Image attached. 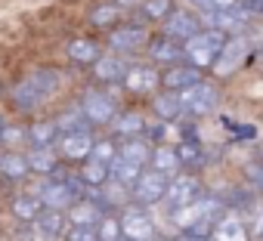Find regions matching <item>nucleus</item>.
<instances>
[{
    "label": "nucleus",
    "instance_id": "393cba45",
    "mask_svg": "<svg viewBox=\"0 0 263 241\" xmlns=\"http://www.w3.org/2000/svg\"><path fill=\"white\" fill-rule=\"evenodd\" d=\"M0 179H7L10 186H22L31 179L25 152H0Z\"/></svg>",
    "mask_w": 263,
    "mask_h": 241
},
{
    "label": "nucleus",
    "instance_id": "c85d7f7f",
    "mask_svg": "<svg viewBox=\"0 0 263 241\" xmlns=\"http://www.w3.org/2000/svg\"><path fill=\"white\" fill-rule=\"evenodd\" d=\"M59 130L53 124V117H37L28 124V149H56Z\"/></svg>",
    "mask_w": 263,
    "mask_h": 241
},
{
    "label": "nucleus",
    "instance_id": "e433bc0d",
    "mask_svg": "<svg viewBox=\"0 0 263 241\" xmlns=\"http://www.w3.org/2000/svg\"><path fill=\"white\" fill-rule=\"evenodd\" d=\"M115 155H118V143H115L111 136H96L93 152H90V158H87V161H96V164H102V167H111Z\"/></svg>",
    "mask_w": 263,
    "mask_h": 241
},
{
    "label": "nucleus",
    "instance_id": "412c9836",
    "mask_svg": "<svg viewBox=\"0 0 263 241\" xmlns=\"http://www.w3.org/2000/svg\"><path fill=\"white\" fill-rule=\"evenodd\" d=\"M127 65H130V59H121V56L105 53L90 71H93V81H96L99 87H121V81H124V74H127Z\"/></svg>",
    "mask_w": 263,
    "mask_h": 241
},
{
    "label": "nucleus",
    "instance_id": "09e8293b",
    "mask_svg": "<svg viewBox=\"0 0 263 241\" xmlns=\"http://www.w3.org/2000/svg\"><path fill=\"white\" fill-rule=\"evenodd\" d=\"M4 127H7V117H4V114H0V133H4Z\"/></svg>",
    "mask_w": 263,
    "mask_h": 241
},
{
    "label": "nucleus",
    "instance_id": "7c9ffc66",
    "mask_svg": "<svg viewBox=\"0 0 263 241\" xmlns=\"http://www.w3.org/2000/svg\"><path fill=\"white\" fill-rule=\"evenodd\" d=\"M149 167L174 179V176L183 170V164H180V158H177V149H174V143L155 146V149H152V158H149Z\"/></svg>",
    "mask_w": 263,
    "mask_h": 241
},
{
    "label": "nucleus",
    "instance_id": "2f4dec72",
    "mask_svg": "<svg viewBox=\"0 0 263 241\" xmlns=\"http://www.w3.org/2000/svg\"><path fill=\"white\" fill-rule=\"evenodd\" d=\"M41 201L34 198V192L31 189H25V192H16L13 198H10V213L19 219V223H34L37 216H41Z\"/></svg>",
    "mask_w": 263,
    "mask_h": 241
},
{
    "label": "nucleus",
    "instance_id": "1a4fd4ad",
    "mask_svg": "<svg viewBox=\"0 0 263 241\" xmlns=\"http://www.w3.org/2000/svg\"><path fill=\"white\" fill-rule=\"evenodd\" d=\"M201 192H204L201 176H198V173H189V170H180V173L171 179V186H167V195H164L161 207H164V213L171 216V213L183 210L186 204H192L195 198H201Z\"/></svg>",
    "mask_w": 263,
    "mask_h": 241
},
{
    "label": "nucleus",
    "instance_id": "9d476101",
    "mask_svg": "<svg viewBox=\"0 0 263 241\" xmlns=\"http://www.w3.org/2000/svg\"><path fill=\"white\" fill-rule=\"evenodd\" d=\"M161 90V68H155L152 62H130L127 65V74L121 81V93L127 96H155Z\"/></svg>",
    "mask_w": 263,
    "mask_h": 241
},
{
    "label": "nucleus",
    "instance_id": "37998d69",
    "mask_svg": "<svg viewBox=\"0 0 263 241\" xmlns=\"http://www.w3.org/2000/svg\"><path fill=\"white\" fill-rule=\"evenodd\" d=\"M241 7H245L254 19H263V0H241Z\"/></svg>",
    "mask_w": 263,
    "mask_h": 241
},
{
    "label": "nucleus",
    "instance_id": "de8ad7c7",
    "mask_svg": "<svg viewBox=\"0 0 263 241\" xmlns=\"http://www.w3.org/2000/svg\"><path fill=\"white\" fill-rule=\"evenodd\" d=\"M155 241H177V238H171V235H158Z\"/></svg>",
    "mask_w": 263,
    "mask_h": 241
},
{
    "label": "nucleus",
    "instance_id": "6ab92c4d",
    "mask_svg": "<svg viewBox=\"0 0 263 241\" xmlns=\"http://www.w3.org/2000/svg\"><path fill=\"white\" fill-rule=\"evenodd\" d=\"M124 22V10L115 4V0H93V4L87 7V25L93 31H111L115 25Z\"/></svg>",
    "mask_w": 263,
    "mask_h": 241
},
{
    "label": "nucleus",
    "instance_id": "423d86ee",
    "mask_svg": "<svg viewBox=\"0 0 263 241\" xmlns=\"http://www.w3.org/2000/svg\"><path fill=\"white\" fill-rule=\"evenodd\" d=\"M201 28L204 31H217L223 37H238V34H248L251 25L257 22L241 4L238 7H229V10H214V13H201Z\"/></svg>",
    "mask_w": 263,
    "mask_h": 241
},
{
    "label": "nucleus",
    "instance_id": "473e14b6",
    "mask_svg": "<svg viewBox=\"0 0 263 241\" xmlns=\"http://www.w3.org/2000/svg\"><path fill=\"white\" fill-rule=\"evenodd\" d=\"M65 216H68V226H71V229H78V226L96 229V226H99V219H102L105 213H102V207H99V204H93V201L81 198V201H78V204L65 213Z\"/></svg>",
    "mask_w": 263,
    "mask_h": 241
},
{
    "label": "nucleus",
    "instance_id": "b1692460",
    "mask_svg": "<svg viewBox=\"0 0 263 241\" xmlns=\"http://www.w3.org/2000/svg\"><path fill=\"white\" fill-rule=\"evenodd\" d=\"M10 105H13L19 114H34V111H41V108L47 105V99L22 77V81H16V84L10 87Z\"/></svg>",
    "mask_w": 263,
    "mask_h": 241
},
{
    "label": "nucleus",
    "instance_id": "ea45409f",
    "mask_svg": "<svg viewBox=\"0 0 263 241\" xmlns=\"http://www.w3.org/2000/svg\"><path fill=\"white\" fill-rule=\"evenodd\" d=\"M248 216V229H251V241H263V198H257V204L245 213Z\"/></svg>",
    "mask_w": 263,
    "mask_h": 241
},
{
    "label": "nucleus",
    "instance_id": "aec40b11",
    "mask_svg": "<svg viewBox=\"0 0 263 241\" xmlns=\"http://www.w3.org/2000/svg\"><path fill=\"white\" fill-rule=\"evenodd\" d=\"M65 56H68V62L78 65V68H93V65L105 56V47H102V41H96V37H74V41H68Z\"/></svg>",
    "mask_w": 263,
    "mask_h": 241
},
{
    "label": "nucleus",
    "instance_id": "5701e85b",
    "mask_svg": "<svg viewBox=\"0 0 263 241\" xmlns=\"http://www.w3.org/2000/svg\"><path fill=\"white\" fill-rule=\"evenodd\" d=\"M31 226H34V238H41V241H65L68 216L59 210H41V216Z\"/></svg>",
    "mask_w": 263,
    "mask_h": 241
},
{
    "label": "nucleus",
    "instance_id": "4be33fe9",
    "mask_svg": "<svg viewBox=\"0 0 263 241\" xmlns=\"http://www.w3.org/2000/svg\"><path fill=\"white\" fill-rule=\"evenodd\" d=\"M201 81H204V71H198V68H192L186 62L161 71V90H171V93H183V90H189V87H195Z\"/></svg>",
    "mask_w": 263,
    "mask_h": 241
},
{
    "label": "nucleus",
    "instance_id": "72a5a7b5",
    "mask_svg": "<svg viewBox=\"0 0 263 241\" xmlns=\"http://www.w3.org/2000/svg\"><path fill=\"white\" fill-rule=\"evenodd\" d=\"M174 149H177V158H180L183 170H189V173H198V170H201V167L208 164L201 139H198V143H186V139H180V143H177Z\"/></svg>",
    "mask_w": 263,
    "mask_h": 241
},
{
    "label": "nucleus",
    "instance_id": "603ef678",
    "mask_svg": "<svg viewBox=\"0 0 263 241\" xmlns=\"http://www.w3.org/2000/svg\"><path fill=\"white\" fill-rule=\"evenodd\" d=\"M121 241H127V238H121Z\"/></svg>",
    "mask_w": 263,
    "mask_h": 241
},
{
    "label": "nucleus",
    "instance_id": "2eb2a0df",
    "mask_svg": "<svg viewBox=\"0 0 263 241\" xmlns=\"http://www.w3.org/2000/svg\"><path fill=\"white\" fill-rule=\"evenodd\" d=\"M146 62H152L155 68H174V65H183L186 62V56H183V44H177V41H171V37H164V34H152V41H149V47H146Z\"/></svg>",
    "mask_w": 263,
    "mask_h": 241
},
{
    "label": "nucleus",
    "instance_id": "79ce46f5",
    "mask_svg": "<svg viewBox=\"0 0 263 241\" xmlns=\"http://www.w3.org/2000/svg\"><path fill=\"white\" fill-rule=\"evenodd\" d=\"M65 241H99V238H96V229H87V226H78V229H71V226H68V232H65Z\"/></svg>",
    "mask_w": 263,
    "mask_h": 241
},
{
    "label": "nucleus",
    "instance_id": "f03ea898",
    "mask_svg": "<svg viewBox=\"0 0 263 241\" xmlns=\"http://www.w3.org/2000/svg\"><path fill=\"white\" fill-rule=\"evenodd\" d=\"M87 124L93 130H108V124L115 120V114L124 108L121 105V87H99V84H90L81 99H78Z\"/></svg>",
    "mask_w": 263,
    "mask_h": 241
},
{
    "label": "nucleus",
    "instance_id": "c03bdc74",
    "mask_svg": "<svg viewBox=\"0 0 263 241\" xmlns=\"http://www.w3.org/2000/svg\"><path fill=\"white\" fill-rule=\"evenodd\" d=\"M115 4H118L124 13H127V10H130V13H137V7L143 4V0H115Z\"/></svg>",
    "mask_w": 263,
    "mask_h": 241
},
{
    "label": "nucleus",
    "instance_id": "39448f33",
    "mask_svg": "<svg viewBox=\"0 0 263 241\" xmlns=\"http://www.w3.org/2000/svg\"><path fill=\"white\" fill-rule=\"evenodd\" d=\"M180 99H183V108H186V117H189V120H204V117H211V114L220 111V105H223V90H220V84H214V81L204 77L201 84L183 90Z\"/></svg>",
    "mask_w": 263,
    "mask_h": 241
},
{
    "label": "nucleus",
    "instance_id": "4c0bfd02",
    "mask_svg": "<svg viewBox=\"0 0 263 241\" xmlns=\"http://www.w3.org/2000/svg\"><path fill=\"white\" fill-rule=\"evenodd\" d=\"M96 238L99 241H121V219L118 213H105L96 226Z\"/></svg>",
    "mask_w": 263,
    "mask_h": 241
},
{
    "label": "nucleus",
    "instance_id": "a18cd8bd",
    "mask_svg": "<svg viewBox=\"0 0 263 241\" xmlns=\"http://www.w3.org/2000/svg\"><path fill=\"white\" fill-rule=\"evenodd\" d=\"M177 241H211V238H201V235H177Z\"/></svg>",
    "mask_w": 263,
    "mask_h": 241
},
{
    "label": "nucleus",
    "instance_id": "4468645a",
    "mask_svg": "<svg viewBox=\"0 0 263 241\" xmlns=\"http://www.w3.org/2000/svg\"><path fill=\"white\" fill-rule=\"evenodd\" d=\"M146 127H149V114L146 111H140V108H121L115 114V120L108 124V136L115 143L140 139V136H146Z\"/></svg>",
    "mask_w": 263,
    "mask_h": 241
},
{
    "label": "nucleus",
    "instance_id": "0eeeda50",
    "mask_svg": "<svg viewBox=\"0 0 263 241\" xmlns=\"http://www.w3.org/2000/svg\"><path fill=\"white\" fill-rule=\"evenodd\" d=\"M167 186H171V176H164V173L146 167V170L140 173V179L134 183V189H130V204H134V207H143V210H152V207H158V204L164 201Z\"/></svg>",
    "mask_w": 263,
    "mask_h": 241
},
{
    "label": "nucleus",
    "instance_id": "8fccbe9b",
    "mask_svg": "<svg viewBox=\"0 0 263 241\" xmlns=\"http://www.w3.org/2000/svg\"><path fill=\"white\" fill-rule=\"evenodd\" d=\"M260 120H263V105H260Z\"/></svg>",
    "mask_w": 263,
    "mask_h": 241
},
{
    "label": "nucleus",
    "instance_id": "f257e3e1",
    "mask_svg": "<svg viewBox=\"0 0 263 241\" xmlns=\"http://www.w3.org/2000/svg\"><path fill=\"white\" fill-rule=\"evenodd\" d=\"M226 210H229V207H226L223 195L214 192V189H204L201 198H195V201L186 204L183 210L171 213L167 223L174 226L177 235H201V238H208L211 229H214V223H217Z\"/></svg>",
    "mask_w": 263,
    "mask_h": 241
},
{
    "label": "nucleus",
    "instance_id": "bb28decb",
    "mask_svg": "<svg viewBox=\"0 0 263 241\" xmlns=\"http://www.w3.org/2000/svg\"><path fill=\"white\" fill-rule=\"evenodd\" d=\"M177 7H180L177 0H143V4L137 7V13H134V19H137V22H143V25H149V28H152V25H158V28H161V25H164V19H167Z\"/></svg>",
    "mask_w": 263,
    "mask_h": 241
},
{
    "label": "nucleus",
    "instance_id": "6e6552de",
    "mask_svg": "<svg viewBox=\"0 0 263 241\" xmlns=\"http://www.w3.org/2000/svg\"><path fill=\"white\" fill-rule=\"evenodd\" d=\"M223 44H226V37L217 34V31H201V34H195L192 41L183 44L186 65H192V68H198V71H211V65H214V59L220 56Z\"/></svg>",
    "mask_w": 263,
    "mask_h": 241
},
{
    "label": "nucleus",
    "instance_id": "f3484780",
    "mask_svg": "<svg viewBox=\"0 0 263 241\" xmlns=\"http://www.w3.org/2000/svg\"><path fill=\"white\" fill-rule=\"evenodd\" d=\"M149 114L161 124H180L186 117V108H183V99L180 93H171V90H158L152 99H149Z\"/></svg>",
    "mask_w": 263,
    "mask_h": 241
},
{
    "label": "nucleus",
    "instance_id": "a19ab883",
    "mask_svg": "<svg viewBox=\"0 0 263 241\" xmlns=\"http://www.w3.org/2000/svg\"><path fill=\"white\" fill-rule=\"evenodd\" d=\"M167 127H171V124L149 120V127H146V136H143V139H149V146H164V143H167Z\"/></svg>",
    "mask_w": 263,
    "mask_h": 241
},
{
    "label": "nucleus",
    "instance_id": "cd10ccee",
    "mask_svg": "<svg viewBox=\"0 0 263 241\" xmlns=\"http://www.w3.org/2000/svg\"><path fill=\"white\" fill-rule=\"evenodd\" d=\"M53 124H56L59 136H65V133H87V130H93V127L87 124V117H84V111H81V105H78V102H68L62 111H56Z\"/></svg>",
    "mask_w": 263,
    "mask_h": 241
},
{
    "label": "nucleus",
    "instance_id": "3c124183",
    "mask_svg": "<svg viewBox=\"0 0 263 241\" xmlns=\"http://www.w3.org/2000/svg\"><path fill=\"white\" fill-rule=\"evenodd\" d=\"M260 198H263V189H260Z\"/></svg>",
    "mask_w": 263,
    "mask_h": 241
},
{
    "label": "nucleus",
    "instance_id": "a878e982",
    "mask_svg": "<svg viewBox=\"0 0 263 241\" xmlns=\"http://www.w3.org/2000/svg\"><path fill=\"white\" fill-rule=\"evenodd\" d=\"M25 158H28V170L31 176H41V179H50L62 170V161L56 155V149H25Z\"/></svg>",
    "mask_w": 263,
    "mask_h": 241
},
{
    "label": "nucleus",
    "instance_id": "dca6fc26",
    "mask_svg": "<svg viewBox=\"0 0 263 241\" xmlns=\"http://www.w3.org/2000/svg\"><path fill=\"white\" fill-rule=\"evenodd\" d=\"M208 238H211V241H251L248 216H245L241 210H226V213L214 223V229H211Z\"/></svg>",
    "mask_w": 263,
    "mask_h": 241
},
{
    "label": "nucleus",
    "instance_id": "ddd939ff",
    "mask_svg": "<svg viewBox=\"0 0 263 241\" xmlns=\"http://www.w3.org/2000/svg\"><path fill=\"white\" fill-rule=\"evenodd\" d=\"M93 143H96V130H87V133H65L59 136L56 143V155L65 167H81L90 152H93Z\"/></svg>",
    "mask_w": 263,
    "mask_h": 241
},
{
    "label": "nucleus",
    "instance_id": "9b49d317",
    "mask_svg": "<svg viewBox=\"0 0 263 241\" xmlns=\"http://www.w3.org/2000/svg\"><path fill=\"white\" fill-rule=\"evenodd\" d=\"M118 219H121V238H127V241H155L161 235L152 210H143V207L127 204L118 213Z\"/></svg>",
    "mask_w": 263,
    "mask_h": 241
},
{
    "label": "nucleus",
    "instance_id": "7ed1b4c3",
    "mask_svg": "<svg viewBox=\"0 0 263 241\" xmlns=\"http://www.w3.org/2000/svg\"><path fill=\"white\" fill-rule=\"evenodd\" d=\"M152 34H155V31H152L149 25H143V22H137V19H124L121 25H115V28L102 37V47H105V53L121 56V59L140 56V53H146Z\"/></svg>",
    "mask_w": 263,
    "mask_h": 241
},
{
    "label": "nucleus",
    "instance_id": "f704fd0d",
    "mask_svg": "<svg viewBox=\"0 0 263 241\" xmlns=\"http://www.w3.org/2000/svg\"><path fill=\"white\" fill-rule=\"evenodd\" d=\"M4 152H25L28 149V124H7L0 133Z\"/></svg>",
    "mask_w": 263,
    "mask_h": 241
},
{
    "label": "nucleus",
    "instance_id": "49530a36",
    "mask_svg": "<svg viewBox=\"0 0 263 241\" xmlns=\"http://www.w3.org/2000/svg\"><path fill=\"white\" fill-rule=\"evenodd\" d=\"M254 62H263V47H257V50H254Z\"/></svg>",
    "mask_w": 263,
    "mask_h": 241
},
{
    "label": "nucleus",
    "instance_id": "58836bf2",
    "mask_svg": "<svg viewBox=\"0 0 263 241\" xmlns=\"http://www.w3.org/2000/svg\"><path fill=\"white\" fill-rule=\"evenodd\" d=\"M241 0H186V7L192 13H214V10H229V7H238Z\"/></svg>",
    "mask_w": 263,
    "mask_h": 241
},
{
    "label": "nucleus",
    "instance_id": "c756f323",
    "mask_svg": "<svg viewBox=\"0 0 263 241\" xmlns=\"http://www.w3.org/2000/svg\"><path fill=\"white\" fill-rule=\"evenodd\" d=\"M152 149L155 146H149V139H124V143H118V158H124L127 164H134V167H149V158H152Z\"/></svg>",
    "mask_w": 263,
    "mask_h": 241
},
{
    "label": "nucleus",
    "instance_id": "f8f14e48",
    "mask_svg": "<svg viewBox=\"0 0 263 241\" xmlns=\"http://www.w3.org/2000/svg\"><path fill=\"white\" fill-rule=\"evenodd\" d=\"M204 28H201V19H198V13H192L189 7H177L167 19H164V25L158 28V34H164V37H171V41H177V44H186V41H192L195 34H201Z\"/></svg>",
    "mask_w": 263,
    "mask_h": 241
},
{
    "label": "nucleus",
    "instance_id": "20e7f679",
    "mask_svg": "<svg viewBox=\"0 0 263 241\" xmlns=\"http://www.w3.org/2000/svg\"><path fill=\"white\" fill-rule=\"evenodd\" d=\"M254 62V44H251V34H238V37H226V44H223V50H220V56L214 59V65H211V77H214V84L217 81H232L245 65H251Z\"/></svg>",
    "mask_w": 263,
    "mask_h": 241
},
{
    "label": "nucleus",
    "instance_id": "a211bd4d",
    "mask_svg": "<svg viewBox=\"0 0 263 241\" xmlns=\"http://www.w3.org/2000/svg\"><path fill=\"white\" fill-rule=\"evenodd\" d=\"M25 81H28L47 102H53V99L62 93V87H65V74H62L56 65H37V68L25 71Z\"/></svg>",
    "mask_w": 263,
    "mask_h": 241
},
{
    "label": "nucleus",
    "instance_id": "c9c22d12",
    "mask_svg": "<svg viewBox=\"0 0 263 241\" xmlns=\"http://www.w3.org/2000/svg\"><path fill=\"white\" fill-rule=\"evenodd\" d=\"M78 170V179L84 183V189H102L105 183H108V167H102V164H96V161H84L81 167H74Z\"/></svg>",
    "mask_w": 263,
    "mask_h": 241
}]
</instances>
